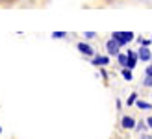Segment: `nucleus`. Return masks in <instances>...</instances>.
<instances>
[{"mask_svg":"<svg viewBox=\"0 0 152 139\" xmlns=\"http://www.w3.org/2000/svg\"><path fill=\"white\" fill-rule=\"evenodd\" d=\"M145 72H147V76H152V65L147 67V71H145Z\"/></svg>","mask_w":152,"mask_h":139,"instance_id":"obj_17","label":"nucleus"},{"mask_svg":"<svg viewBox=\"0 0 152 139\" xmlns=\"http://www.w3.org/2000/svg\"><path fill=\"white\" fill-rule=\"evenodd\" d=\"M139 43V46H148L150 43H152V39H143V37H137V39H135Z\"/></svg>","mask_w":152,"mask_h":139,"instance_id":"obj_12","label":"nucleus"},{"mask_svg":"<svg viewBox=\"0 0 152 139\" xmlns=\"http://www.w3.org/2000/svg\"><path fill=\"white\" fill-rule=\"evenodd\" d=\"M108 63H110L108 56H96V54H95V56L91 58V65H95V67H106Z\"/></svg>","mask_w":152,"mask_h":139,"instance_id":"obj_4","label":"nucleus"},{"mask_svg":"<svg viewBox=\"0 0 152 139\" xmlns=\"http://www.w3.org/2000/svg\"><path fill=\"white\" fill-rule=\"evenodd\" d=\"M52 37H54V39H63V37H67V32H54Z\"/></svg>","mask_w":152,"mask_h":139,"instance_id":"obj_13","label":"nucleus"},{"mask_svg":"<svg viewBox=\"0 0 152 139\" xmlns=\"http://www.w3.org/2000/svg\"><path fill=\"white\" fill-rule=\"evenodd\" d=\"M83 35H86L87 39H91V37H95V32H86V34H83Z\"/></svg>","mask_w":152,"mask_h":139,"instance_id":"obj_15","label":"nucleus"},{"mask_svg":"<svg viewBox=\"0 0 152 139\" xmlns=\"http://www.w3.org/2000/svg\"><path fill=\"white\" fill-rule=\"evenodd\" d=\"M143 83H145V87H152V76H147V78L143 80Z\"/></svg>","mask_w":152,"mask_h":139,"instance_id":"obj_14","label":"nucleus"},{"mask_svg":"<svg viewBox=\"0 0 152 139\" xmlns=\"http://www.w3.org/2000/svg\"><path fill=\"white\" fill-rule=\"evenodd\" d=\"M137 52H134V50H128V65H126V69H130V71H132V69L135 67V63H137Z\"/></svg>","mask_w":152,"mask_h":139,"instance_id":"obj_7","label":"nucleus"},{"mask_svg":"<svg viewBox=\"0 0 152 139\" xmlns=\"http://www.w3.org/2000/svg\"><path fill=\"white\" fill-rule=\"evenodd\" d=\"M137 58H139L141 61H150L152 52L148 50V46H139V50H137Z\"/></svg>","mask_w":152,"mask_h":139,"instance_id":"obj_5","label":"nucleus"},{"mask_svg":"<svg viewBox=\"0 0 152 139\" xmlns=\"http://www.w3.org/2000/svg\"><path fill=\"white\" fill-rule=\"evenodd\" d=\"M147 126H148V128H150V130H152V115H150V117H148V119H147Z\"/></svg>","mask_w":152,"mask_h":139,"instance_id":"obj_16","label":"nucleus"},{"mask_svg":"<svg viewBox=\"0 0 152 139\" xmlns=\"http://www.w3.org/2000/svg\"><path fill=\"white\" fill-rule=\"evenodd\" d=\"M121 126H123L124 130H132V128H135V121H134V117H128V115H124V117L121 119Z\"/></svg>","mask_w":152,"mask_h":139,"instance_id":"obj_6","label":"nucleus"},{"mask_svg":"<svg viewBox=\"0 0 152 139\" xmlns=\"http://www.w3.org/2000/svg\"><path fill=\"white\" fill-rule=\"evenodd\" d=\"M111 39H115L121 46H123V45H128L130 41H134L135 39V34L134 32H113L111 34Z\"/></svg>","mask_w":152,"mask_h":139,"instance_id":"obj_1","label":"nucleus"},{"mask_svg":"<svg viewBox=\"0 0 152 139\" xmlns=\"http://www.w3.org/2000/svg\"><path fill=\"white\" fill-rule=\"evenodd\" d=\"M121 74H123V78H124L126 82H130V80H132V71H130V69H126V67H124V69H121Z\"/></svg>","mask_w":152,"mask_h":139,"instance_id":"obj_10","label":"nucleus"},{"mask_svg":"<svg viewBox=\"0 0 152 139\" xmlns=\"http://www.w3.org/2000/svg\"><path fill=\"white\" fill-rule=\"evenodd\" d=\"M117 61H119V65L124 69V67L128 65V52H126V54H123V52H121L119 56H117Z\"/></svg>","mask_w":152,"mask_h":139,"instance_id":"obj_8","label":"nucleus"},{"mask_svg":"<svg viewBox=\"0 0 152 139\" xmlns=\"http://www.w3.org/2000/svg\"><path fill=\"white\" fill-rule=\"evenodd\" d=\"M76 48H78V52H80V54H83V56H87V58H93V56H95V48H93L91 45L83 43V41L76 45Z\"/></svg>","mask_w":152,"mask_h":139,"instance_id":"obj_3","label":"nucleus"},{"mask_svg":"<svg viewBox=\"0 0 152 139\" xmlns=\"http://www.w3.org/2000/svg\"><path fill=\"white\" fill-rule=\"evenodd\" d=\"M0 134H2V126H0Z\"/></svg>","mask_w":152,"mask_h":139,"instance_id":"obj_18","label":"nucleus"},{"mask_svg":"<svg viewBox=\"0 0 152 139\" xmlns=\"http://www.w3.org/2000/svg\"><path fill=\"white\" fill-rule=\"evenodd\" d=\"M135 102H137V93H132V95L126 98V106H132V104H135Z\"/></svg>","mask_w":152,"mask_h":139,"instance_id":"obj_11","label":"nucleus"},{"mask_svg":"<svg viewBox=\"0 0 152 139\" xmlns=\"http://www.w3.org/2000/svg\"><path fill=\"white\" fill-rule=\"evenodd\" d=\"M135 106H137L139 110H152V104H150V102H145V100H141V98H137Z\"/></svg>","mask_w":152,"mask_h":139,"instance_id":"obj_9","label":"nucleus"},{"mask_svg":"<svg viewBox=\"0 0 152 139\" xmlns=\"http://www.w3.org/2000/svg\"><path fill=\"white\" fill-rule=\"evenodd\" d=\"M106 50H108V54H110V56H119V54H121V45L115 41V39H110L108 43H106Z\"/></svg>","mask_w":152,"mask_h":139,"instance_id":"obj_2","label":"nucleus"}]
</instances>
